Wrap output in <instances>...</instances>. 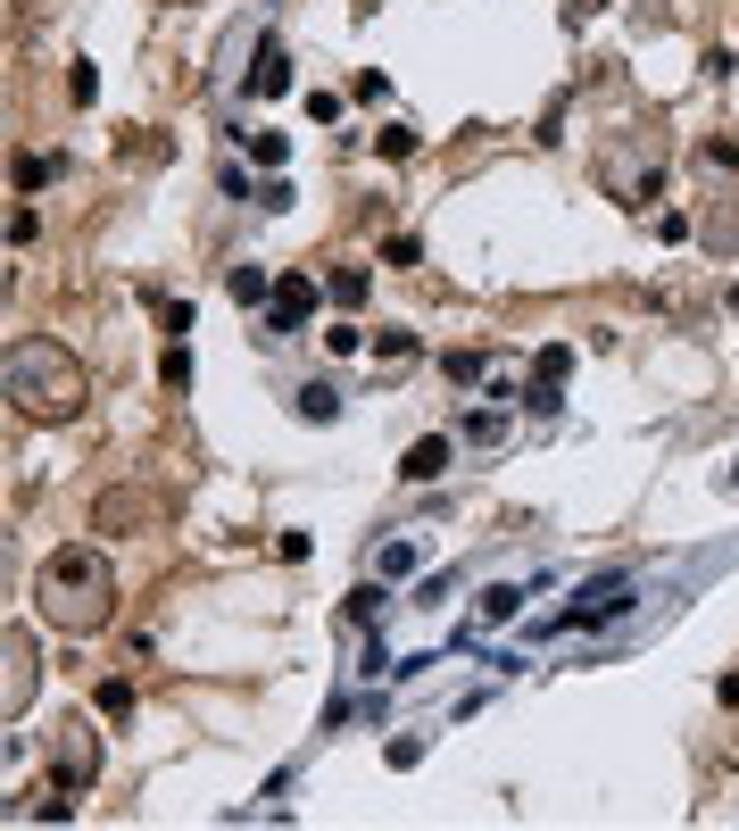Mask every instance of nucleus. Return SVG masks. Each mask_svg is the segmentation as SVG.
<instances>
[{"label":"nucleus","mask_w":739,"mask_h":831,"mask_svg":"<svg viewBox=\"0 0 739 831\" xmlns=\"http://www.w3.org/2000/svg\"><path fill=\"white\" fill-rule=\"evenodd\" d=\"M440 366H449V383H482V366H491V358H482V350H457V358H440Z\"/></svg>","instance_id":"obj_24"},{"label":"nucleus","mask_w":739,"mask_h":831,"mask_svg":"<svg viewBox=\"0 0 739 831\" xmlns=\"http://www.w3.org/2000/svg\"><path fill=\"white\" fill-rule=\"evenodd\" d=\"M291 92V51L275 34H258V58H249V100H283Z\"/></svg>","instance_id":"obj_8"},{"label":"nucleus","mask_w":739,"mask_h":831,"mask_svg":"<svg viewBox=\"0 0 739 831\" xmlns=\"http://www.w3.org/2000/svg\"><path fill=\"white\" fill-rule=\"evenodd\" d=\"M34 599H42V623H58V632H100V623L116 616V574H109V549L76 541V549H51L34 574Z\"/></svg>","instance_id":"obj_1"},{"label":"nucleus","mask_w":739,"mask_h":831,"mask_svg":"<svg viewBox=\"0 0 739 831\" xmlns=\"http://www.w3.org/2000/svg\"><path fill=\"white\" fill-rule=\"evenodd\" d=\"M67 100H76V109H92V100H100V67H92V58H76V76H67Z\"/></svg>","instance_id":"obj_19"},{"label":"nucleus","mask_w":739,"mask_h":831,"mask_svg":"<svg viewBox=\"0 0 739 831\" xmlns=\"http://www.w3.org/2000/svg\"><path fill=\"white\" fill-rule=\"evenodd\" d=\"M300 416L333 424V416H341V391H333V383H300Z\"/></svg>","instance_id":"obj_15"},{"label":"nucleus","mask_w":739,"mask_h":831,"mask_svg":"<svg viewBox=\"0 0 739 831\" xmlns=\"http://www.w3.org/2000/svg\"><path fill=\"white\" fill-rule=\"evenodd\" d=\"M449 457H457V441H449V433H424L416 450L399 457V474H407V483H440V474H449Z\"/></svg>","instance_id":"obj_10"},{"label":"nucleus","mask_w":739,"mask_h":831,"mask_svg":"<svg viewBox=\"0 0 739 831\" xmlns=\"http://www.w3.org/2000/svg\"><path fill=\"white\" fill-rule=\"evenodd\" d=\"M341 616H349V623H382V574H374L366 590H349V607H341Z\"/></svg>","instance_id":"obj_17"},{"label":"nucleus","mask_w":739,"mask_h":831,"mask_svg":"<svg viewBox=\"0 0 739 831\" xmlns=\"http://www.w3.org/2000/svg\"><path fill=\"white\" fill-rule=\"evenodd\" d=\"M457 433L482 441V450H499V441H507V408H499V399H491V408H466V424H457Z\"/></svg>","instance_id":"obj_14"},{"label":"nucleus","mask_w":739,"mask_h":831,"mask_svg":"<svg viewBox=\"0 0 739 831\" xmlns=\"http://www.w3.org/2000/svg\"><path fill=\"white\" fill-rule=\"evenodd\" d=\"M0 657H9V690H0V716H25V707H34V632H25V623H9Z\"/></svg>","instance_id":"obj_6"},{"label":"nucleus","mask_w":739,"mask_h":831,"mask_svg":"<svg viewBox=\"0 0 739 831\" xmlns=\"http://www.w3.org/2000/svg\"><path fill=\"white\" fill-rule=\"evenodd\" d=\"M92 707H100L109 723H125V716H133V682H100V690H92Z\"/></svg>","instance_id":"obj_16"},{"label":"nucleus","mask_w":739,"mask_h":831,"mask_svg":"<svg viewBox=\"0 0 739 831\" xmlns=\"http://www.w3.org/2000/svg\"><path fill=\"white\" fill-rule=\"evenodd\" d=\"M83 399H92V375L58 341H9V408L25 424H76Z\"/></svg>","instance_id":"obj_2"},{"label":"nucleus","mask_w":739,"mask_h":831,"mask_svg":"<svg viewBox=\"0 0 739 831\" xmlns=\"http://www.w3.org/2000/svg\"><path fill=\"white\" fill-rule=\"evenodd\" d=\"M324 291H333V300H341V308H366V275H358V266H341V275H333V284H324Z\"/></svg>","instance_id":"obj_23"},{"label":"nucleus","mask_w":739,"mask_h":831,"mask_svg":"<svg viewBox=\"0 0 739 831\" xmlns=\"http://www.w3.org/2000/svg\"><path fill=\"white\" fill-rule=\"evenodd\" d=\"M566 375H573V341H549V350H540V358H531V408H540V416H549L557 408V399H566Z\"/></svg>","instance_id":"obj_7"},{"label":"nucleus","mask_w":739,"mask_h":831,"mask_svg":"<svg viewBox=\"0 0 739 831\" xmlns=\"http://www.w3.org/2000/svg\"><path fill=\"white\" fill-rule=\"evenodd\" d=\"M449 590H457V574H424V583H416V607H440Z\"/></svg>","instance_id":"obj_26"},{"label":"nucleus","mask_w":739,"mask_h":831,"mask_svg":"<svg viewBox=\"0 0 739 831\" xmlns=\"http://www.w3.org/2000/svg\"><path fill=\"white\" fill-rule=\"evenodd\" d=\"M374 350H382L391 366H407V358H416V333H407V324H382V333H374Z\"/></svg>","instance_id":"obj_18"},{"label":"nucleus","mask_w":739,"mask_h":831,"mask_svg":"<svg viewBox=\"0 0 739 831\" xmlns=\"http://www.w3.org/2000/svg\"><path fill=\"white\" fill-rule=\"evenodd\" d=\"M374 151H382V158H416V125H382Z\"/></svg>","instance_id":"obj_22"},{"label":"nucleus","mask_w":739,"mask_h":831,"mask_svg":"<svg viewBox=\"0 0 739 831\" xmlns=\"http://www.w3.org/2000/svg\"><path fill=\"white\" fill-rule=\"evenodd\" d=\"M150 516H158V491H100L92 524L100 532H125V524H150Z\"/></svg>","instance_id":"obj_9"},{"label":"nucleus","mask_w":739,"mask_h":831,"mask_svg":"<svg viewBox=\"0 0 739 831\" xmlns=\"http://www.w3.org/2000/svg\"><path fill=\"white\" fill-rule=\"evenodd\" d=\"M249 158H258V167H283V158H291V133H249Z\"/></svg>","instance_id":"obj_20"},{"label":"nucleus","mask_w":739,"mask_h":831,"mask_svg":"<svg viewBox=\"0 0 739 831\" xmlns=\"http://www.w3.org/2000/svg\"><path fill=\"white\" fill-rule=\"evenodd\" d=\"M324 308V291L307 284V275H275V300H266V341H291L307 317Z\"/></svg>","instance_id":"obj_5"},{"label":"nucleus","mask_w":739,"mask_h":831,"mask_svg":"<svg viewBox=\"0 0 739 831\" xmlns=\"http://www.w3.org/2000/svg\"><path fill=\"white\" fill-rule=\"evenodd\" d=\"M531 599V583H491V590H482V607H474V623H482V632H491V623H515V607H524Z\"/></svg>","instance_id":"obj_11"},{"label":"nucleus","mask_w":739,"mask_h":831,"mask_svg":"<svg viewBox=\"0 0 739 831\" xmlns=\"http://www.w3.org/2000/svg\"><path fill=\"white\" fill-rule=\"evenodd\" d=\"M598 184H607L624 208H648L664 191V142L648 125H615V142L598 151Z\"/></svg>","instance_id":"obj_3"},{"label":"nucleus","mask_w":739,"mask_h":831,"mask_svg":"<svg viewBox=\"0 0 739 831\" xmlns=\"http://www.w3.org/2000/svg\"><path fill=\"white\" fill-rule=\"evenodd\" d=\"M34 233H42V217H34V208H25V200H18V208H9V242H18V250H25V242H34Z\"/></svg>","instance_id":"obj_25"},{"label":"nucleus","mask_w":739,"mask_h":831,"mask_svg":"<svg viewBox=\"0 0 739 831\" xmlns=\"http://www.w3.org/2000/svg\"><path fill=\"white\" fill-rule=\"evenodd\" d=\"M225 291H233V308H266L275 300V275H266V266H233Z\"/></svg>","instance_id":"obj_13"},{"label":"nucleus","mask_w":739,"mask_h":831,"mask_svg":"<svg viewBox=\"0 0 739 831\" xmlns=\"http://www.w3.org/2000/svg\"><path fill=\"white\" fill-rule=\"evenodd\" d=\"M51 765H58V790H92V774H100V732L92 723H51Z\"/></svg>","instance_id":"obj_4"},{"label":"nucleus","mask_w":739,"mask_h":831,"mask_svg":"<svg viewBox=\"0 0 739 831\" xmlns=\"http://www.w3.org/2000/svg\"><path fill=\"white\" fill-rule=\"evenodd\" d=\"M416 566H424V541H407V532L374 549V574H382V583H399V574H416Z\"/></svg>","instance_id":"obj_12"},{"label":"nucleus","mask_w":739,"mask_h":831,"mask_svg":"<svg viewBox=\"0 0 739 831\" xmlns=\"http://www.w3.org/2000/svg\"><path fill=\"white\" fill-rule=\"evenodd\" d=\"M51 158H34V151H18V200H25V191H42V184H51Z\"/></svg>","instance_id":"obj_21"},{"label":"nucleus","mask_w":739,"mask_h":831,"mask_svg":"<svg viewBox=\"0 0 739 831\" xmlns=\"http://www.w3.org/2000/svg\"><path fill=\"white\" fill-rule=\"evenodd\" d=\"M731 483H739V466H731Z\"/></svg>","instance_id":"obj_28"},{"label":"nucleus","mask_w":739,"mask_h":831,"mask_svg":"<svg viewBox=\"0 0 739 831\" xmlns=\"http://www.w3.org/2000/svg\"><path fill=\"white\" fill-rule=\"evenodd\" d=\"M731 317H739V284H731Z\"/></svg>","instance_id":"obj_27"}]
</instances>
